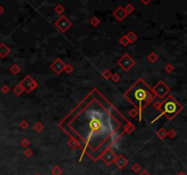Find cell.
<instances>
[{
    "mask_svg": "<svg viewBox=\"0 0 187 175\" xmlns=\"http://www.w3.org/2000/svg\"><path fill=\"white\" fill-rule=\"evenodd\" d=\"M130 121L96 88L92 89L59 122V128L77 142L82 157L93 162L111 150L125 133Z\"/></svg>",
    "mask_w": 187,
    "mask_h": 175,
    "instance_id": "obj_1",
    "label": "cell"
},
{
    "mask_svg": "<svg viewBox=\"0 0 187 175\" xmlns=\"http://www.w3.org/2000/svg\"><path fill=\"white\" fill-rule=\"evenodd\" d=\"M124 96L138 110L139 120L142 121L143 110L153 101L155 95L153 89H151V88L146 84V82L140 79L132 85L130 89L125 92Z\"/></svg>",
    "mask_w": 187,
    "mask_h": 175,
    "instance_id": "obj_2",
    "label": "cell"
},
{
    "mask_svg": "<svg viewBox=\"0 0 187 175\" xmlns=\"http://www.w3.org/2000/svg\"><path fill=\"white\" fill-rule=\"evenodd\" d=\"M160 110H162L164 115H165L167 118L171 119L179 111L180 106H179V104L174 99L168 98L167 100H165L161 104Z\"/></svg>",
    "mask_w": 187,
    "mask_h": 175,
    "instance_id": "obj_3",
    "label": "cell"
},
{
    "mask_svg": "<svg viewBox=\"0 0 187 175\" xmlns=\"http://www.w3.org/2000/svg\"><path fill=\"white\" fill-rule=\"evenodd\" d=\"M19 84L22 86L24 91H25V92H27V93L33 91L35 89L37 88V81H36L31 76H29V75H26V76L22 79V81H21Z\"/></svg>",
    "mask_w": 187,
    "mask_h": 175,
    "instance_id": "obj_4",
    "label": "cell"
},
{
    "mask_svg": "<svg viewBox=\"0 0 187 175\" xmlns=\"http://www.w3.org/2000/svg\"><path fill=\"white\" fill-rule=\"evenodd\" d=\"M118 65L124 70V71H129L134 65L135 61L134 59L129 55V54H124L119 60H118Z\"/></svg>",
    "mask_w": 187,
    "mask_h": 175,
    "instance_id": "obj_5",
    "label": "cell"
},
{
    "mask_svg": "<svg viewBox=\"0 0 187 175\" xmlns=\"http://www.w3.org/2000/svg\"><path fill=\"white\" fill-rule=\"evenodd\" d=\"M71 26H72L71 21L64 15H61L60 17L55 23V26L62 33L66 32Z\"/></svg>",
    "mask_w": 187,
    "mask_h": 175,
    "instance_id": "obj_6",
    "label": "cell"
},
{
    "mask_svg": "<svg viewBox=\"0 0 187 175\" xmlns=\"http://www.w3.org/2000/svg\"><path fill=\"white\" fill-rule=\"evenodd\" d=\"M116 157H117L116 153L111 149V150H108L107 152H105L101 155V160L106 165L111 166L112 163H114Z\"/></svg>",
    "mask_w": 187,
    "mask_h": 175,
    "instance_id": "obj_7",
    "label": "cell"
},
{
    "mask_svg": "<svg viewBox=\"0 0 187 175\" xmlns=\"http://www.w3.org/2000/svg\"><path fill=\"white\" fill-rule=\"evenodd\" d=\"M168 90H169V89H168V87L163 82V81H161V82H159L155 87H154V89H153V93H154V95H156L157 97H159V98H164L165 95H166V93L168 92Z\"/></svg>",
    "mask_w": 187,
    "mask_h": 175,
    "instance_id": "obj_8",
    "label": "cell"
},
{
    "mask_svg": "<svg viewBox=\"0 0 187 175\" xmlns=\"http://www.w3.org/2000/svg\"><path fill=\"white\" fill-rule=\"evenodd\" d=\"M65 67H66V64L60 59V58H57L56 60H54V62L50 65V68L51 69L57 73V74H60L61 72L64 71L65 69Z\"/></svg>",
    "mask_w": 187,
    "mask_h": 175,
    "instance_id": "obj_9",
    "label": "cell"
},
{
    "mask_svg": "<svg viewBox=\"0 0 187 175\" xmlns=\"http://www.w3.org/2000/svg\"><path fill=\"white\" fill-rule=\"evenodd\" d=\"M115 165L117 166L118 169L120 170H122L127 164H128V160L122 154L120 155H117L116 159H115V162H114Z\"/></svg>",
    "mask_w": 187,
    "mask_h": 175,
    "instance_id": "obj_10",
    "label": "cell"
},
{
    "mask_svg": "<svg viewBox=\"0 0 187 175\" xmlns=\"http://www.w3.org/2000/svg\"><path fill=\"white\" fill-rule=\"evenodd\" d=\"M113 16H115V18L118 21H122L126 17L127 15H126V13L124 11V8L122 6H119L113 11Z\"/></svg>",
    "mask_w": 187,
    "mask_h": 175,
    "instance_id": "obj_11",
    "label": "cell"
},
{
    "mask_svg": "<svg viewBox=\"0 0 187 175\" xmlns=\"http://www.w3.org/2000/svg\"><path fill=\"white\" fill-rule=\"evenodd\" d=\"M9 53H10V48L5 43H1L0 44V58H5Z\"/></svg>",
    "mask_w": 187,
    "mask_h": 175,
    "instance_id": "obj_12",
    "label": "cell"
},
{
    "mask_svg": "<svg viewBox=\"0 0 187 175\" xmlns=\"http://www.w3.org/2000/svg\"><path fill=\"white\" fill-rule=\"evenodd\" d=\"M126 37H127V39H128V41H129L130 44H133V43L137 40V38H138L137 35H136L134 32H132V31H130V32L126 35Z\"/></svg>",
    "mask_w": 187,
    "mask_h": 175,
    "instance_id": "obj_13",
    "label": "cell"
},
{
    "mask_svg": "<svg viewBox=\"0 0 187 175\" xmlns=\"http://www.w3.org/2000/svg\"><path fill=\"white\" fill-rule=\"evenodd\" d=\"M13 92H14V94L16 95V96H17V97H19L20 95H22L23 94V92H25L24 91V89H23V88H22V86L18 83L16 86H15V88L13 89Z\"/></svg>",
    "mask_w": 187,
    "mask_h": 175,
    "instance_id": "obj_14",
    "label": "cell"
},
{
    "mask_svg": "<svg viewBox=\"0 0 187 175\" xmlns=\"http://www.w3.org/2000/svg\"><path fill=\"white\" fill-rule=\"evenodd\" d=\"M20 70H21V68H20V67L17 65V64H13V65H11L10 66V68H9V71L13 74V75H17L19 72H20Z\"/></svg>",
    "mask_w": 187,
    "mask_h": 175,
    "instance_id": "obj_15",
    "label": "cell"
},
{
    "mask_svg": "<svg viewBox=\"0 0 187 175\" xmlns=\"http://www.w3.org/2000/svg\"><path fill=\"white\" fill-rule=\"evenodd\" d=\"M33 130L36 131V132H41L43 130H44V125L40 122V121H37L34 126H33Z\"/></svg>",
    "mask_w": 187,
    "mask_h": 175,
    "instance_id": "obj_16",
    "label": "cell"
},
{
    "mask_svg": "<svg viewBox=\"0 0 187 175\" xmlns=\"http://www.w3.org/2000/svg\"><path fill=\"white\" fill-rule=\"evenodd\" d=\"M50 172H51L52 175H61L62 174V173H63L62 169H61L59 166H54V167L51 169Z\"/></svg>",
    "mask_w": 187,
    "mask_h": 175,
    "instance_id": "obj_17",
    "label": "cell"
},
{
    "mask_svg": "<svg viewBox=\"0 0 187 175\" xmlns=\"http://www.w3.org/2000/svg\"><path fill=\"white\" fill-rule=\"evenodd\" d=\"M134 130H135V127H134V125L130 121L127 125H126V127H125V133H132V131H134Z\"/></svg>",
    "mask_w": 187,
    "mask_h": 175,
    "instance_id": "obj_18",
    "label": "cell"
},
{
    "mask_svg": "<svg viewBox=\"0 0 187 175\" xmlns=\"http://www.w3.org/2000/svg\"><path fill=\"white\" fill-rule=\"evenodd\" d=\"M67 144H68V146H69L71 148V150H75V149H77L79 147L77 142L75 140H73V139H69V142H67Z\"/></svg>",
    "mask_w": 187,
    "mask_h": 175,
    "instance_id": "obj_19",
    "label": "cell"
},
{
    "mask_svg": "<svg viewBox=\"0 0 187 175\" xmlns=\"http://www.w3.org/2000/svg\"><path fill=\"white\" fill-rule=\"evenodd\" d=\"M124 8V11H125V13H126V15L128 16V15H131L133 11H134V7H133V5H132V4H128L125 7H123Z\"/></svg>",
    "mask_w": 187,
    "mask_h": 175,
    "instance_id": "obj_20",
    "label": "cell"
},
{
    "mask_svg": "<svg viewBox=\"0 0 187 175\" xmlns=\"http://www.w3.org/2000/svg\"><path fill=\"white\" fill-rule=\"evenodd\" d=\"M54 10H55V12H56L57 14H58V15H61V14H62V13L64 12L65 8L63 7V5H62L61 4H58V5H57L55 6Z\"/></svg>",
    "mask_w": 187,
    "mask_h": 175,
    "instance_id": "obj_21",
    "label": "cell"
},
{
    "mask_svg": "<svg viewBox=\"0 0 187 175\" xmlns=\"http://www.w3.org/2000/svg\"><path fill=\"white\" fill-rule=\"evenodd\" d=\"M111 75H112V73H111V71L109 70V69H105V70H103L102 73H101V76H102L105 79H111Z\"/></svg>",
    "mask_w": 187,
    "mask_h": 175,
    "instance_id": "obj_22",
    "label": "cell"
},
{
    "mask_svg": "<svg viewBox=\"0 0 187 175\" xmlns=\"http://www.w3.org/2000/svg\"><path fill=\"white\" fill-rule=\"evenodd\" d=\"M119 42H120V44H121V45H122L123 47H126V46H128V45L130 44V43H129V41H128V39H127L126 35L122 36V37L120 38Z\"/></svg>",
    "mask_w": 187,
    "mask_h": 175,
    "instance_id": "obj_23",
    "label": "cell"
},
{
    "mask_svg": "<svg viewBox=\"0 0 187 175\" xmlns=\"http://www.w3.org/2000/svg\"><path fill=\"white\" fill-rule=\"evenodd\" d=\"M147 58H148V60H149L150 62L153 63V62H155V61L158 59V57H157V55H156L154 52H152V53L147 57Z\"/></svg>",
    "mask_w": 187,
    "mask_h": 175,
    "instance_id": "obj_24",
    "label": "cell"
},
{
    "mask_svg": "<svg viewBox=\"0 0 187 175\" xmlns=\"http://www.w3.org/2000/svg\"><path fill=\"white\" fill-rule=\"evenodd\" d=\"M132 171L133 173H140L142 171V167H141V165L139 163H134L132 166Z\"/></svg>",
    "mask_w": 187,
    "mask_h": 175,
    "instance_id": "obj_25",
    "label": "cell"
},
{
    "mask_svg": "<svg viewBox=\"0 0 187 175\" xmlns=\"http://www.w3.org/2000/svg\"><path fill=\"white\" fill-rule=\"evenodd\" d=\"M129 116H130L131 118H132V119H134V118H136L137 116H139L138 110H137L136 108H134V109L131 110H130V112H129Z\"/></svg>",
    "mask_w": 187,
    "mask_h": 175,
    "instance_id": "obj_26",
    "label": "cell"
},
{
    "mask_svg": "<svg viewBox=\"0 0 187 175\" xmlns=\"http://www.w3.org/2000/svg\"><path fill=\"white\" fill-rule=\"evenodd\" d=\"M20 145L24 148H28V146H30V142L26 139V138H24L22 139V141L20 142Z\"/></svg>",
    "mask_w": 187,
    "mask_h": 175,
    "instance_id": "obj_27",
    "label": "cell"
},
{
    "mask_svg": "<svg viewBox=\"0 0 187 175\" xmlns=\"http://www.w3.org/2000/svg\"><path fill=\"white\" fill-rule=\"evenodd\" d=\"M100 23H101V20H100L98 17H96V16H94V17H92V18L90 19V24H91L93 26H98L100 25Z\"/></svg>",
    "mask_w": 187,
    "mask_h": 175,
    "instance_id": "obj_28",
    "label": "cell"
},
{
    "mask_svg": "<svg viewBox=\"0 0 187 175\" xmlns=\"http://www.w3.org/2000/svg\"><path fill=\"white\" fill-rule=\"evenodd\" d=\"M111 80L113 81V82H115V83H117V82H119L120 80H121V76L119 75V74H117V73H114V74H112L111 75Z\"/></svg>",
    "mask_w": 187,
    "mask_h": 175,
    "instance_id": "obj_29",
    "label": "cell"
},
{
    "mask_svg": "<svg viewBox=\"0 0 187 175\" xmlns=\"http://www.w3.org/2000/svg\"><path fill=\"white\" fill-rule=\"evenodd\" d=\"M64 71H65V72H66L67 74H71V73L73 72V67H72L71 65L68 64V65H66Z\"/></svg>",
    "mask_w": 187,
    "mask_h": 175,
    "instance_id": "obj_30",
    "label": "cell"
},
{
    "mask_svg": "<svg viewBox=\"0 0 187 175\" xmlns=\"http://www.w3.org/2000/svg\"><path fill=\"white\" fill-rule=\"evenodd\" d=\"M28 121H26V120H23L21 122H20V124H19V127L21 128V129H23V130H26V128H28Z\"/></svg>",
    "mask_w": 187,
    "mask_h": 175,
    "instance_id": "obj_31",
    "label": "cell"
},
{
    "mask_svg": "<svg viewBox=\"0 0 187 175\" xmlns=\"http://www.w3.org/2000/svg\"><path fill=\"white\" fill-rule=\"evenodd\" d=\"M1 91H2L4 94H7V93L10 91V88H9L6 84H4V85L1 87Z\"/></svg>",
    "mask_w": 187,
    "mask_h": 175,
    "instance_id": "obj_32",
    "label": "cell"
},
{
    "mask_svg": "<svg viewBox=\"0 0 187 175\" xmlns=\"http://www.w3.org/2000/svg\"><path fill=\"white\" fill-rule=\"evenodd\" d=\"M24 153H25V156L27 157V158H30V157L33 156V154H34V153H33V151H32L31 149H28V148L24 152Z\"/></svg>",
    "mask_w": 187,
    "mask_h": 175,
    "instance_id": "obj_33",
    "label": "cell"
},
{
    "mask_svg": "<svg viewBox=\"0 0 187 175\" xmlns=\"http://www.w3.org/2000/svg\"><path fill=\"white\" fill-rule=\"evenodd\" d=\"M157 136H158L159 138H161V139H164V138L166 136V132H165L164 130H160V131L157 132Z\"/></svg>",
    "mask_w": 187,
    "mask_h": 175,
    "instance_id": "obj_34",
    "label": "cell"
},
{
    "mask_svg": "<svg viewBox=\"0 0 187 175\" xmlns=\"http://www.w3.org/2000/svg\"><path fill=\"white\" fill-rule=\"evenodd\" d=\"M139 175H151V174L148 173V171H147V170H143V171H141V172H140Z\"/></svg>",
    "mask_w": 187,
    "mask_h": 175,
    "instance_id": "obj_35",
    "label": "cell"
},
{
    "mask_svg": "<svg viewBox=\"0 0 187 175\" xmlns=\"http://www.w3.org/2000/svg\"><path fill=\"white\" fill-rule=\"evenodd\" d=\"M4 11H5V9H4V7H3V5H0V16L4 13Z\"/></svg>",
    "mask_w": 187,
    "mask_h": 175,
    "instance_id": "obj_36",
    "label": "cell"
},
{
    "mask_svg": "<svg viewBox=\"0 0 187 175\" xmlns=\"http://www.w3.org/2000/svg\"><path fill=\"white\" fill-rule=\"evenodd\" d=\"M142 3H143V4L147 5V4H149V3H150V1H142Z\"/></svg>",
    "mask_w": 187,
    "mask_h": 175,
    "instance_id": "obj_37",
    "label": "cell"
},
{
    "mask_svg": "<svg viewBox=\"0 0 187 175\" xmlns=\"http://www.w3.org/2000/svg\"><path fill=\"white\" fill-rule=\"evenodd\" d=\"M35 175H41V174H39V173H36Z\"/></svg>",
    "mask_w": 187,
    "mask_h": 175,
    "instance_id": "obj_38",
    "label": "cell"
}]
</instances>
